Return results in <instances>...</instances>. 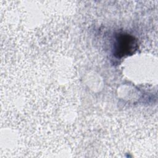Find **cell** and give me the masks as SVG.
<instances>
[{"label":"cell","mask_w":158,"mask_h":158,"mask_svg":"<svg viewBox=\"0 0 158 158\" xmlns=\"http://www.w3.org/2000/svg\"><path fill=\"white\" fill-rule=\"evenodd\" d=\"M138 48L136 40L126 33H119L115 38L114 53L117 57H122L134 53Z\"/></svg>","instance_id":"cell-1"}]
</instances>
